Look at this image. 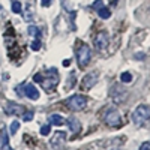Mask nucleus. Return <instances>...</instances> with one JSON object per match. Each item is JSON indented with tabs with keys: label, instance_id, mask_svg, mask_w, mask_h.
Segmentation results:
<instances>
[{
	"label": "nucleus",
	"instance_id": "6e6552de",
	"mask_svg": "<svg viewBox=\"0 0 150 150\" xmlns=\"http://www.w3.org/2000/svg\"><path fill=\"white\" fill-rule=\"evenodd\" d=\"M108 47V33L107 32H99L95 38V48L99 50V51H102Z\"/></svg>",
	"mask_w": 150,
	"mask_h": 150
},
{
	"label": "nucleus",
	"instance_id": "20e7f679",
	"mask_svg": "<svg viewBox=\"0 0 150 150\" xmlns=\"http://www.w3.org/2000/svg\"><path fill=\"white\" fill-rule=\"evenodd\" d=\"M90 57H92V53H90V48L89 45L86 44H81L77 50V62H78V66L81 69H84L90 62Z\"/></svg>",
	"mask_w": 150,
	"mask_h": 150
},
{
	"label": "nucleus",
	"instance_id": "dca6fc26",
	"mask_svg": "<svg viewBox=\"0 0 150 150\" xmlns=\"http://www.w3.org/2000/svg\"><path fill=\"white\" fill-rule=\"evenodd\" d=\"M134 78H132V74L131 72H123L122 75H120V81L122 83H131Z\"/></svg>",
	"mask_w": 150,
	"mask_h": 150
},
{
	"label": "nucleus",
	"instance_id": "9d476101",
	"mask_svg": "<svg viewBox=\"0 0 150 150\" xmlns=\"http://www.w3.org/2000/svg\"><path fill=\"white\" fill-rule=\"evenodd\" d=\"M65 140H66V132H63V131L56 132L54 137H53V140H51L53 149H54V150H62V146H63Z\"/></svg>",
	"mask_w": 150,
	"mask_h": 150
},
{
	"label": "nucleus",
	"instance_id": "aec40b11",
	"mask_svg": "<svg viewBox=\"0 0 150 150\" xmlns=\"http://www.w3.org/2000/svg\"><path fill=\"white\" fill-rule=\"evenodd\" d=\"M21 9H23V5L20 2H14V3H12V12H14V14H20Z\"/></svg>",
	"mask_w": 150,
	"mask_h": 150
},
{
	"label": "nucleus",
	"instance_id": "cd10ccee",
	"mask_svg": "<svg viewBox=\"0 0 150 150\" xmlns=\"http://www.w3.org/2000/svg\"><path fill=\"white\" fill-rule=\"evenodd\" d=\"M69 63H71L69 60H65V62H63V66H69Z\"/></svg>",
	"mask_w": 150,
	"mask_h": 150
},
{
	"label": "nucleus",
	"instance_id": "4be33fe9",
	"mask_svg": "<svg viewBox=\"0 0 150 150\" xmlns=\"http://www.w3.org/2000/svg\"><path fill=\"white\" fill-rule=\"evenodd\" d=\"M30 48L33 50V51H39V50H41V41H39V39L33 41V42H32V45H30Z\"/></svg>",
	"mask_w": 150,
	"mask_h": 150
},
{
	"label": "nucleus",
	"instance_id": "c85d7f7f",
	"mask_svg": "<svg viewBox=\"0 0 150 150\" xmlns=\"http://www.w3.org/2000/svg\"><path fill=\"white\" fill-rule=\"evenodd\" d=\"M116 2H117V0H112V3H116Z\"/></svg>",
	"mask_w": 150,
	"mask_h": 150
},
{
	"label": "nucleus",
	"instance_id": "9b49d317",
	"mask_svg": "<svg viewBox=\"0 0 150 150\" xmlns=\"http://www.w3.org/2000/svg\"><path fill=\"white\" fill-rule=\"evenodd\" d=\"M24 90H26L24 95L29 99H32V101H38V99H39V90H38L33 84H26V89Z\"/></svg>",
	"mask_w": 150,
	"mask_h": 150
},
{
	"label": "nucleus",
	"instance_id": "7ed1b4c3",
	"mask_svg": "<svg viewBox=\"0 0 150 150\" xmlns=\"http://www.w3.org/2000/svg\"><path fill=\"white\" fill-rule=\"evenodd\" d=\"M66 107L72 111H83L87 107V99L83 95H74L71 98L66 99Z\"/></svg>",
	"mask_w": 150,
	"mask_h": 150
},
{
	"label": "nucleus",
	"instance_id": "a878e982",
	"mask_svg": "<svg viewBox=\"0 0 150 150\" xmlns=\"http://www.w3.org/2000/svg\"><path fill=\"white\" fill-rule=\"evenodd\" d=\"M144 57H146V54H144V53H138V54H135V59H137V60H143Z\"/></svg>",
	"mask_w": 150,
	"mask_h": 150
},
{
	"label": "nucleus",
	"instance_id": "423d86ee",
	"mask_svg": "<svg viewBox=\"0 0 150 150\" xmlns=\"http://www.w3.org/2000/svg\"><path fill=\"white\" fill-rule=\"evenodd\" d=\"M39 83L42 84V87H44L47 92L54 90V89H56V86H57V83H59V74H57V71L53 72V77H50V75H48L47 78H41Z\"/></svg>",
	"mask_w": 150,
	"mask_h": 150
},
{
	"label": "nucleus",
	"instance_id": "412c9836",
	"mask_svg": "<svg viewBox=\"0 0 150 150\" xmlns=\"http://www.w3.org/2000/svg\"><path fill=\"white\" fill-rule=\"evenodd\" d=\"M21 116H23V120H24V122H30V120L33 119V112H32V111H24Z\"/></svg>",
	"mask_w": 150,
	"mask_h": 150
},
{
	"label": "nucleus",
	"instance_id": "4468645a",
	"mask_svg": "<svg viewBox=\"0 0 150 150\" xmlns=\"http://www.w3.org/2000/svg\"><path fill=\"white\" fill-rule=\"evenodd\" d=\"M98 15L101 17L102 20H108L110 17H111V11L108 9V8H105V6H102L101 9H98Z\"/></svg>",
	"mask_w": 150,
	"mask_h": 150
},
{
	"label": "nucleus",
	"instance_id": "2eb2a0df",
	"mask_svg": "<svg viewBox=\"0 0 150 150\" xmlns=\"http://www.w3.org/2000/svg\"><path fill=\"white\" fill-rule=\"evenodd\" d=\"M8 144V135L5 129H0V150H2L5 146Z\"/></svg>",
	"mask_w": 150,
	"mask_h": 150
},
{
	"label": "nucleus",
	"instance_id": "6ab92c4d",
	"mask_svg": "<svg viewBox=\"0 0 150 150\" xmlns=\"http://www.w3.org/2000/svg\"><path fill=\"white\" fill-rule=\"evenodd\" d=\"M50 132H51V125H44V126H41V135H44V137H47Z\"/></svg>",
	"mask_w": 150,
	"mask_h": 150
},
{
	"label": "nucleus",
	"instance_id": "39448f33",
	"mask_svg": "<svg viewBox=\"0 0 150 150\" xmlns=\"http://www.w3.org/2000/svg\"><path fill=\"white\" fill-rule=\"evenodd\" d=\"M110 95H111L112 99H114L116 104H120V102H125V101H126V98H128V90L123 89V87H120L119 84H116V86H112V89H111Z\"/></svg>",
	"mask_w": 150,
	"mask_h": 150
},
{
	"label": "nucleus",
	"instance_id": "5701e85b",
	"mask_svg": "<svg viewBox=\"0 0 150 150\" xmlns=\"http://www.w3.org/2000/svg\"><path fill=\"white\" fill-rule=\"evenodd\" d=\"M102 6H104V2H102V0H95V2H93V5H92V8H93L95 11L101 9Z\"/></svg>",
	"mask_w": 150,
	"mask_h": 150
},
{
	"label": "nucleus",
	"instance_id": "b1692460",
	"mask_svg": "<svg viewBox=\"0 0 150 150\" xmlns=\"http://www.w3.org/2000/svg\"><path fill=\"white\" fill-rule=\"evenodd\" d=\"M23 89H24V84H20V86L17 87V95H18V96H24V93H23Z\"/></svg>",
	"mask_w": 150,
	"mask_h": 150
},
{
	"label": "nucleus",
	"instance_id": "a211bd4d",
	"mask_svg": "<svg viewBox=\"0 0 150 150\" xmlns=\"http://www.w3.org/2000/svg\"><path fill=\"white\" fill-rule=\"evenodd\" d=\"M27 32H29L30 36H36V38H39V36H41V32H39V29H38L36 26H30Z\"/></svg>",
	"mask_w": 150,
	"mask_h": 150
},
{
	"label": "nucleus",
	"instance_id": "bb28decb",
	"mask_svg": "<svg viewBox=\"0 0 150 150\" xmlns=\"http://www.w3.org/2000/svg\"><path fill=\"white\" fill-rule=\"evenodd\" d=\"M140 150H150V144H149V143H144V144L140 147Z\"/></svg>",
	"mask_w": 150,
	"mask_h": 150
},
{
	"label": "nucleus",
	"instance_id": "0eeeda50",
	"mask_svg": "<svg viewBox=\"0 0 150 150\" xmlns=\"http://www.w3.org/2000/svg\"><path fill=\"white\" fill-rule=\"evenodd\" d=\"M96 83H98V74H96V72H90V74L84 75V78H83V81H81V90H83V92L90 90Z\"/></svg>",
	"mask_w": 150,
	"mask_h": 150
},
{
	"label": "nucleus",
	"instance_id": "f8f14e48",
	"mask_svg": "<svg viewBox=\"0 0 150 150\" xmlns=\"http://www.w3.org/2000/svg\"><path fill=\"white\" fill-rule=\"evenodd\" d=\"M66 123H68V126H69V131L72 132V134H78L80 131H81V123H80V120L77 119V117H69L68 120H66Z\"/></svg>",
	"mask_w": 150,
	"mask_h": 150
},
{
	"label": "nucleus",
	"instance_id": "f3484780",
	"mask_svg": "<svg viewBox=\"0 0 150 150\" xmlns=\"http://www.w3.org/2000/svg\"><path fill=\"white\" fill-rule=\"evenodd\" d=\"M18 128H20V122L14 120V122L11 123V126H9V132H11V135H15L17 131H18Z\"/></svg>",
	"mask_w": 150,
	"mask_h": 150
},
{
	"label": "nucleus",
	"instance_id": "ddd939ff",
	"mask_svg": "<svg viewBox=\"0 0 150 150\" xmlns=\"http://www.w3.org/2000/svg\"><path fill=\"white\" fill-rule=\"evenodd\" d=\"M65 123V119L60 114H51L50 116V125H54V126H62Z\"/></svg>",
	"mask_w": 150,
	"mask_h": 150
},
{
	"label": "nucleus",
	"instance_id": "f257e3e1",
	"mask_svg": "<svg viewBox=\"0 0 150 150\" xmlns=\"http://www.w3.org/2000/svg\"><path fill=\"white\" fill-rule=\"evenodd\" d=\"M150 119V108L147 105H138L135 108V111L132 112V122L137 125V126H141L144 125L147 120Z\"/></svg>",
	"mask_w": 150,
	"mask_h": 150
},
{
	"label": "nucleus",
	"instance_id": "1a4fd4ad",
	"mask_svg": "<svg viewBox=\"0 0 150 150\" xmlns=\"http://www.w3.org/2000/svg\"><path fill=\"white\" fill-rule=\"evenodd\" d=\"M5 111L8 116H21L24 111V107L20 105V104H15V102H8L6 107H5Z\"/></svg>",
	"mask_w": 150,
	"mask_h": 150
},
{
	"label": "nucleus",
	"instance_id": "f03ea898",
	"mask_svg": "<svg viewBox=\"0 0 150 150\" xmlns=\"http://www.w3.org/2000/svg\"><path fill=\"white\" fill-rule=\"evenodd\" d=\"M104 122L110 128H119L122 125V114L116 108H108L104 112Z\"/></svg>",
	"mask_w": 150,
	"mask_h": 150
},
{
	"label": "nucleus",
	"instance_id": "393cba45",
	"mask_svg": "<svg viewBox=\"0 0 150 150\" xmlns=\"http://www.w3.org/2000/svg\"><path fill=\"white\" fill-rule=\"evenodd\" d=\"M41 3H42V6H44V8H48L50 5L53 3V0H41Z\"/></svg>",
	"mask_w": 150,
	"mask_h": 150
}]
</instances>
